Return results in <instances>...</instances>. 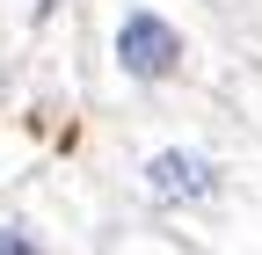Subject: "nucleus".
<instances>
[{
    "mask_svg": "<svg viewBox=\"0 0 262 255\" xmlns=\"http://www.w3.org/2000/svg\"><path fill=\"white\" fill-rule=\"evenodd\" d=\"M0 255H58V248H51V233L29 211H8L0 219Z\"/></svg>",
    "mask_w": 262,
    "mask_h": 255,
    "instance_id": "7ed1b4c3",
    "label": "nucleus"
},
{
    "mask_svg": "<svg viewBox=\"0 0 262 255\" xmlns=\"http://www.w3.org/2000/svg\"><path fill=\"white\" fill-rule=\"evenodd\" d=\"M139 197L168 219H196V226H226L241 211V168L204 139H160L139 161Z\"/></svg>",
    "mask_w": 262,
    "mask_h": 255,
    "instance_id": "f257e3e1",
    "label": "nucleus"
},
{
    "mask_svg": "<svg viewBox=\"0 0 262 255\" xmlns=\"http://www.w3.org/2000/svg\"><path fill=\"white\" fill-rule=\"evenodd\" d=\"M110 66L131 80V88H175L189 73V37L168 8L153 0H124L117 22H110Z\"/></svg>",
    "mask_w": 262,
    "mask_h": 255,
    "instance_id": "f03ea898",
    "label": "nucleus"
}]
</instances>
